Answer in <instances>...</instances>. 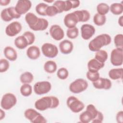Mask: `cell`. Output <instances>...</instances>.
<instances>
[{"label": "cell", "mask_w": 123, "mask_h": 123, "mask_svg": "<svg viewBox=\"0 0 123 123\" xmlns=\"http://www.w3.org/2000/svg\"><path fill=\"white\" fill-rule=\"evenodd\" d=\"M59 99L55 96H47L37 100L35 103L36 109L44 111L49 109H55L59 105Z\"/></svg>", "instance_id": "obj_1"}, {"label": "cell", "mask_w": 123, "mask_h": 123, "mask_svg": "<svg viewBox=\"0 0 123 123\" xmlns=\"http://www.w3.org/2000/svg\"><path fill=\"white\" fill-rule=\"evenodd\" d=\"M111 41V38L109 35L102 34L91 40L88 44V48L91 51L96 52L99 50L102 47L109 45Z\"/></svg>", "instance_id": "obj_2"}, {"label": "cell", "mask_w": 123, "mask_h": 123, "mask_svg": "<svg viewBox=\"0 0 123 123\" xmlns=\"http://www.w3.org/2000/svg\"><path fill=\"white\" fill-rule=\"evenodd\" d=\"M99 111L97 110L93 104L87 106L86 111L83 112L79 116L80 122L82 123H88L94 119L97 116Z\"/></svg>", "instance_id": "obj_3"}, {"label": "cell", "mask_w": 123, "mask_h": 123, "mask_svg": "<svg viewBox=\"0 0 123 123\" xmlns=\"http://www.w3.org/2000/svg\"><path fill=\"white\" fill-rule=\"evenodd\" d=\"M25 117L33 123H46L47 120L40 113L33 109H28L24 112Z\"/></svg>", "instance_id": "obj_4"}, {"label": "cell", "mask_w": 123, "mask_h": 123, "mask_svg": "<svg viewBox=\"0 0 123 123\" xmlns=\"http://www.w3.org/2000/svg\"><path fill=\"white\" fill-rule=\"evenodd\" d=\"M87 87L88 83L86 80L78 78L70 84L69 89L73 93L78 94L86 90Z\"/></svg>", "instance_id": "obj_5"}, {"label": "cell", "mask_w": 123, "mask_h": 123, "mask_svg": "<svg viewBox=\"0 0 123 123\" xmlns=\"http://www.w3.org/2000/svg\"><path fill=\"white\" fill-rule=\"evenodd\" d=\"M17 98L12 93H7L2 96L0 106L3 109L8 110L15 106Z\"/></svg>", "instance_id": "obj_6"}, {"label": "cell", "mask_w": 123, "mask_h": 123, "mask_svg": "<svg viewBox=\"0 0 123 123\" xmlns=\"http://www.w3.org/2000/svg\"><path fill=\"white\" fill-rule=\"evenodd\" d=\"M66 103L68 108L74 113L79 112L82 111L85 107L83 102L74 96L68 97Z\"/></svg>", "instance_id": "obj_7"}, {"label": "cell", "mask_w": 123, "mask_h": 123, "mask_svg": "<svg viewBox=\"0 0 123 123\" xmlns=\"http://www.w3.org/2000/svg\"><path fill=\"white\" fill-rule=\"evenodd\" d=\"M1 19L5 22H9L13 19H18L21 17L15 10V7H10L2 10L0 13Z\"/></svg>", "instance_id": "obj_8"}, {"label": "cell", "mask_w": 123, "mask_h": 123, "mask_svg": "<svg viewBox=\"0 0 123 123\" xmlns=\"http://www.w3.org/2000/svg\"><path fill=\"white\" fill-rule=\"evenodd\" d=\"M43 54L46 57L53 58L57 56L58 54V49L57 46L49 43H45L41 47Z\"/></svg>", "instance_id": "obj_9"}, {"label": "cell", "mask_w": 123, "mask_h": 123, "mask_svg": "<svg viewBox=\"0 0 123 123\" xmlns=\"http://www.w3.org/2000/svg\"><path fill=\"white\" fill-rule=\"evenodd\" d=\"M123 49L117 48L113 49L111 53V62L115 66L122 65L123 62Z\"/></svg>", "instance_id": "obj_10"}, {"label": "cell", "mask_w": 123, "mask_h": 123, "mask_svg": "<svg viewBox=\"0 0 123 123\" xmlns=\"http://www.w3.org/2000/svg\"><path fill=\"white\" fill-rule=\"evenodd\" d=\"M51 88V85L48 81H40L37 82L34 86L35 93L39 95L48 93Z\"/></svg>", "instance_id": "obj_11"}, {"label": "cell", "mask_w": 123, "mask_h": 123, "mask_svg": "<svg viewBox=\"0 0 123 123\" xmlns=\"http://www.w3.org/2000/svg\"><path fill=\"white\" fill-rule=\"evenodd\" d=\"M22 29V26L20 23L18 21H14L6 26L5 33L9 37H14L21 31Z\"/></svg>", "instance_id": "obj_12"}, {"label": "cell", "mask_w": 123, "mask_h": 123, "mask_svg": "<svg viewBox=\"0 0 123 123\" xmlns=\"http://www.w3.org/2000/svg\"><path fill=\"white\" fill-rule=\"evenodd\" d=\"M32 2L29 0H19L17 1L15 6L17 12L20 14H24L26 13L31 8Z\"/></svg>", "instance_id": "obj_13"}, {"label": "cell", "mask_w": 123, "mask_h": 123, "mask_svg": "<svg viewBox=\"0 0 123 123\" xmlns=\"http://www.w3.org/2000/svg\"><path fill=\"white\" fill-rule=\"evenodd\" d=\"M53 5L57 9L59 13L70 11L73 9L71 0H56L54 2Z\"/></svg>", "instance_id": "obj_14"}, {"label": "cell", "mask_w": 123, "mask_h": 123, "mask_svg": "<svg viewBox=\"0 0 123 123\" xmlns=\"http://www.w3.org/2000/svg\"><path fill=\"white\" fill-rule=\"evenodd\" d=\"M49 33L51 37L57 41L61 40L64 36L63 30L60 25H54L51 26L49 29Z\"/></svg>", "instance_id": "obj_15"}, {"label": "cell", "mask_w": 123, "mask_h": 123, "mask_svg": "<svg viewBox=\"0 0 123 123\" xmlns=\"http://www.w3.org/2000/svg\"><path fill=\"white\" fill-rule=\"evenodd\" d=\"M95 27L89 24H84L81 27V37L85 40L90 39L95 33Z\"/></svg>", "instance_id": "obj_16"}, {"label": "cell", "mask_w": 123, "mask_h": 123, "mask_svg": "<svg viewBox=\"0 0 123 123\" xmlns=\"http://www.w3.org/2000/svg\"><path fill=\"white\" fill-rule=\"evenodd\" d=\"M63 22L64 25L68 28L76 27L78 23V20L76 14L74 12L67 14L64 17Z\"/></svg>", "instance_id": "obj_17"}, {"label": "cell", "mask_w": 123, "mask_h": 123, "mask_svg": "<svg viewBox=\"0 0 123 123\" xmlns=\"http://www.w3.org/2000/svg\"><path fill=\"white\" fill-rule=\"evenodd\" d=\"M93 85L97 89L108 90L111 88L112 84L110 79L106 78L99 77L98 80L93 82Z\"/></svg>", "instance_id": "obj_18"}, {"label": "cell", "mask_w": 123, "mask_h": 123, "mask_svg": "<svg viewBox=\"0 0 123 123\" xmlns=\"http://www.w3.org/2000/svg\"><path fill=\"white\" fill-rule=\"evenodd\" d=\"M59 48L62 53L64 54H68L73 51L74 45L71 41L65 39L60 43Z\"/></svg>", "instance_id": "obj_19"}, {"label": "cell", "mask_w": 123, "mask_h": 123, "mask_svg": "<svg viewBox=\"0 0 123 123\" xmlns=\"http://www.w3.org/2000/svg\"><path fill=\"white\" fill-rule=\"evenodd\" d=\"M104 63H102L98 61L96 59H91L87 63L88 71L91 72H98V71L104 67Z\"/></svg>", "instance_id": "obj_20"}, {"label": "cell", "mask_w": 123, "mask_h": 123, "mask_svg": "<svg viewBox=\"0 0 123 123\" xmlns=\"http://www.w3.org/2000/svg\"><path fill=\"white\" fill-rule=\"evenodd\" d=\"M26 55L31 60H37L40 55V51L39 48L37 46H32L27 49Z\"/></svg>", "instance_id": "obj_21"}, {"label": "cell", "mask_w": 123, "mask_h": 123, "mask_svg": "<svg viewBox=\"0 0 123 123\" xmlns=\"http://www.w3.org/2000/svg\"><path fill=\"white\" fill-rule=\"evenodd\" d=\"M5 57L10 61H14L17 58V53L14 48L10 46H7L4 49Z\"/></svg>", "instance_id": "obj_22"}, {"label": "cell", "mask_w": 123, "mask_h": 123, "mask_svg": "<svg viewBox=\"0 0 123 123\" xmlns=\"http://www.w3.org/2000/svg\"><path fill=\"white\" fill-rule=\"evenodd\" d=\"M74 12L77 17L78 22H86L90 19V14L87 10H77Z\"/></svg>", "instance_id": "obj_23"}, {"label": "cell", "mask_w": 123, "mask_h": 123, "mask_svg": "<svg viewBox=\"0 0 123 123\" xmlns=\"http://www.w3.org/2000/svg\"><path fill=\"white\" fill-rule=\"evenodd\" d=\"M38 19L39 18L32 12H28L25 16V20L31 29L37 23Z\"/></svg>", "instance_id": "obj_24"}, {"label": "cell", "mask_w": 123, "mask_h": 123, "mask_svg": "<svg viewBox=\"0 0 123 123\" xmlns=\"http://www.w3.org/2000/svg\"><path fill=\"white\" fill-rule=\"evenodd\" d=\"M14 45L19 49H25L28 45V41L26 38L23 36H20L14 39Z\"/></svg>", "instance_id": "obj_25"}, {"label": "cell", "mask_w": 123, "mask_h": 123, "mask_svg": "<svg viewBox=\"0 0 123 123\" xmlns=\"http://www.w3.org/2000/svg\"><path fill=\"white\" fill-rule=\"evenodd\" d=\"M49 22L45 18H39L37 23L31 29L34 31H43L47 28Z\"/></svg>", "instance_id": "obj_26"}, {"label": "cell", "mask_w": 123, "mask_h": 123, "mask_svg": "<svg viewBox=\"0 0 123 123\" xmlns=\"http://www.w3.org/2000/svg\"><path fill=\"white\" fill-rule=\"evenodd\" d=\"M123 69L121 68H113L109 72V76L112 80H117L122 79L123 77Z\"/></svg>", "instance_id": "obj_27"}, {"label": "cell", "mask_w": 123, "mask_h": 123, "mask_svg": "<svg viewBox=\"0 0 123 123\" xmlns=\"http://www.w3.org/2000/svg\"><path fill=\"white\" fill-rule=\"evenodd\" d=\"M56 63L53 61H48L44 65V69L45 72L49 74H52L57 70Z\"/></svg>", "instance_id": "obj_28"}, {"label": "cell", "mask_w": 123, "mask_h": 123, "mask_svg": "<svg viewBox=\"0 0 123 123\" xmlns=\"http://www.w3.org/2000/svg\"><path fill=\"white\" fill-rule=\"evenodd\" d=\"M111 12L115 15H120L123 12V5L120 3H114L110 7Z\"/></svg>", "instance_id": "obj_29"}, {"label": "cell", "mask_w": 123, "mask_h": 123, "mask_svg": "<svg viewBox=\"0 0 123 123\" xmlns=\"http://www.w3.org/2000/svg\"><path fill=\"white\" fill-rule=\"evenodd\" d=\"M34 79L33 74L29 72H25L23 73L20 77V80L23 84H30L32 82Z\"/></svg>", "instance_id": "obj_30"}, {"label": "cell", "mask_w": 123, "mask_h": 123, "mask_svg": "<svg viewBox=\"0 0 123 123\" xmlns=\"http://www.w3.org/2000/svg\"><path fill=\"white\" fill-rule=\"evenodd\" d=\"M108 55L107 52L104 50H101L96 51L95 55V59L100 62L104 63L108 59Z\"/></svg>", "instance_id": "obj_31"}, {"label": "cell", "mask_w": 123, "mask_h": 123, "mask_svg": "<svg viewBox=\"0 0 123 123\" xmlns=\"http://www.w3.org/2000/svg\"><path fill=\"white\" fill-rule=\"evenodd\" d=\"M20 93L24 97H28L32 93V86L29 84H24L20 87Z\"/></svg>", "instance_id": "obj_32"}, {"label": "cell", "mask_w": 123, "mask_h": 123, "mask_svg": "<svg viewBox=\"0 0 123 123\" xmlns=\"http://www.w3.org/2000/svg\"><path fill=\"white\" fill-rule=\"evenodd\" d=\"M93 21L94 24L98 26H101L105 24L106 21V17L105 15H103L96 13L93 17Z\"/></svg>", "instance_id": "obj_33"}, {"label": "cell", "mask_w": 123, "mask_h": 123, "mask_svg": "<svg viewBox=\"0 0 123 123\" xmlns=\"http://www.w3.org/2000/svg\"><path fill=\"white\" fill-rule=\"evenodd\" d=\"M110 10L109 6L105 3H99L97 6V11L99 14L105 15L108 13Z\"/></svg>", "instance_id": "obj_34"}, {"label": "cell", "mask_w": 123, "mask_h": 123, "mask_svg": "<svg viewBox=\"0 0 123 123\" xmlns=\"http://www.w3.org/2000/svg\"><path fill=\"white\" fill-rule=\"evenodd\" d=\"M48 6L49 5L45 3H39L36 6V11L40 15L46 16V10Z\"/></svg>", "instance_id": "obj_35"}, {"label": "cell", "mask_w": 123, "mask_h": 123, "mask_svg": "<svg viewBox=\"0 0 123 123\" xmlns=\"http://www.w3.org/2000/svg\"><path fill=\"white\" fill-rule=\"evenodd\" d=\"M78 29L76 27L68 28L66 32V35L67 37L70 39H74L78 37Z\"/></svg>", "instance_id": "obj_36"}, {"label": "cell", "mask_w": 123, "mask_h": 123, "mask_svg": "<svg viewBox=\"0 0 123 123\" xmlns=\"http://www.w3.org/2000/svg\"><path fill=\"white\" fill-rule=\"evenodd\" d=\"M86 76L89 80L93 82L97 81L100 77L98 72H91L89 71L87 72Z\"/></svg>", "instance_id": "obj_37"}, {"label": "cell", "mask_w": 123, "mask_h": 123, "mask_svg": "<svg viewBox=\"0 0 123 123\" xmlns=\"http://www.w3.org/2000/svg\"><path fill=\"white\" fill-rule=\"evenodd\" d=\"M114 43L117 48L123 49V35L122 34L116 35L114 37Z\"/></svg>", "instance_id": "obj_38"}, {"label": "cell", "mask_w": 123, "mask_h": 123, "mask_svg": "<svg viewBox=\"0 0 123 123\" xmlns=\"http://www.w3.org/2000/svg\"><path fill=\"white\" fill-rule=\"evenodd\" d=\"M57 75L59 78L62 80L66 79L68 75H69V72L67 69L65 68L62 67L60 68L57 72Z\"/></svg>", "instance_id": "obj_39"}, {"label": "cell", "mask_w": 123, "mask_h": 123, "mask_svg": "<svg viewBox=\"0 0 123 123\" xmlns=\"http://www.w3.org/2000/svg\"><path fill=\"white\" fill-rule=\"evenodd\" d=\"M10 67V63L8 60L5 59L0 60V72L3 73L7 71Z\"/></svg>", "instance_id": "obj_40"}, {"label": "cell", "mask_w": 123, "mask_h": 123, "mask_svg": "<svg viewBox=\"0 0 123 123\" xmlns=\"http://www.w3.org/2000/svg\"><path fill=\"white\" fill-rule=\"evenodd\" d=\"M27 39L28 45H32L35 40V35L31 32L26 31L23 35Z\"/></svg>", "instance_id": "obj_41"}, {"label": "cell", "mask_w": 123, "mask_h": 123, "mask_svg": "<svg viewBox=\"0 0 123 123\" xmlns=\"http://www.w3.org/2000/svg\"><path fill=\"white\" fill-rule=\"evenodd\" d=\"M57 13H59L57 9L53 5L49 6L46 10V15L50 17L55 16Z\"/></svg>", "instance_id": "obj_42"}, {"label": "cell", "mask_w": 123, "mask_h": 123, "mask_svg": "<svg viewBox=\"0 0 123 123\" xmlns=\"http://www.w3.org/2000/svg\"><path fill=\"white\" fill-rule=\"evenodd\" d=\"M103 118L104 117L102 113L99 111L96 117L94 119H93L91 122L93 123H101L103 122Z\"/></svg>", "instance_id": "obj_43"}, {"label": "cell", "mask_w": 123, "mask_h": 123, "mask_svg": "<svg viewBox=\"0 0 123 123\" xmlns=\"http://www.w3.org/2000/svg\"><path fill=\"white\" fill-rule=\"evenodd\" d=\"M116 119L117 123H123V112L122 111L117 112L116 116Z\"/></svg>", "instance_id": "obj_44"}, {"label": "cell", "mask_w": 123, "mask_h": 123, "mask_svg": "<svg viewBox=\"0 0 123 123\" xmlns=\"http://www.w3.org/2000/svg\"><path fill=\"white\" fill-rule=\"evenodd\" d=\"M11 2L10 0H0V4L1 6H6Z\"/></svg>", "instance_id": "obj_45"}, {"label": "cell", "mask_w": 123, "mask_h": 123, "mask_svg": "<svg viewBox=\"0 0 123 123\" xmlns=\"http://www.w3.org/2000/svg\"><path fill=\"white\" fill-rule=\"evenodd\" d=\"M5 116V112L2 110L0 109V120H1L2 119H3Z\"/></svg>", "instance_id": "obj_46"}, {"label": "cell", "mask_w": 123, "mask_h": 123, "mask_svg": "<svg viewBox=\"0 0 123 123\" xmlns=\"http://www.w3.org/2000/svg\"><path fill=\"white\" fill-rule=\"evenodd\" d=\"M118 24L121 26H123V16H121L119 17L118 20Z\"/></svg>", "instance_id": "obj_47"}, {"label": "cell", "mask_w": 123, "mask_h": 123, "mask_svg": "<svg viewBox=\"0 0 123 123\" xmlns=\"http://www.w3.org/2000/svg\"><path fill=\"white\" fill-rule=\"evenodd\" d=\"M44 1L46 2H54V0H51V1H47V0H44Z\"/></svg>", "instance_id": "obj_48"}]
</instances>
